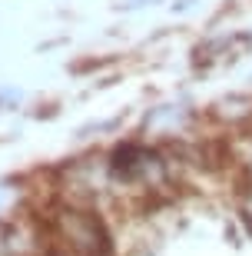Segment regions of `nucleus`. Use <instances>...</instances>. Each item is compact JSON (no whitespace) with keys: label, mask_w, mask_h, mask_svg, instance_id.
I'll list each match as a JSON object with an SVG mask.
<instances>
[{"label":"nucleus","mask_w":252,"mask_h":256,"mask_svg":"<svg viewBox=\"0 0 252 256\" xmlns=\"http://www.w3.org/2000/svg\"><path fill=\"white\" fill-rule=\"evenodd\" d=\"M40 220L47 233V256H113V233L103 210L56 200Z\"/></svg>","instance_id":"obj_1"},{"label":"nucleus","mask_w":252,"mask_h":256,"mask_svg":"<svg viewBox=\"0 0 252 256\" xmlns=\"http://www.w3.org/2000/svg\"><path fill=\"white\" fill-rule=\"evenodd\" d=\"M199 124L196 110L183 100H169V104L153 106L150 114L143 116V130L146 140L153 136V143H183L193 133V126Z\"/></svg>","instance_id":"obj_2"},{"label":"nucleus","mask_w":252,"mask_h":256,"mask_svg":"<svg viewBox=\"0 0 252 256\" xmlns=\"http://www.w3.org/2000/svg\"><path fill=\"white\" fill-rule=\"evenodd\" d=\"M0 256H47L43 220L30 213L0 220Z\"/></svg>","instance_id":"obj_3"},{"label":"nucleus","mask_w":252,"mask_h":256,"mask_svg":"<svg viewBox=\"0 0 252 256\" xmlns=\"http://www.w3.org/2000/svg\"><path fill=\"white\" fill-rule=\"evenodd\" d=\"M223 170L233 176V186L252 183V126L223 133Z\"/></svg>","instance_id":"obj_4"},{"label":"nucleus","mask_w":252,"mask_h":256,"mask_svg":"<svg viewBox=\"0 0 252 256\" xmlns=\"http://www.w3.org/2000/svg\"><path fill=\"white\" fill-rule=\"evenodd\" d=\"M209 120L223 133H236V130H249L252 126V94L239 90V94H229L223 100H216L209 106Z\"/></svg>","instance_id":"obj_5"},{"label":"nucleus","mask_w":252,"mask_h":256,"mask_svg":"<svg viewBox=\"0 0 252 256\" xmlns=\"http://www.w3.org/2000/svg\"><path fill=\"white\" fill-rule=\"evenodd\" d=\"M236 190V210H239V223H243L246 236L252 240V183L246 186H233Z\"/></svg>","instance_id":"obj_6"},{"label":"nucleus","mask_w":252,"mask_h":256,"mask_svg":"<svg viewBox=\"0 0 252 256\" xmlns=\"http://www.w3.org/2000/svg\"><path fill=\"white\" fill-rule=\"evenodd\" d=\"M249 84H252V74H249Z\"/></svg>","instance_id":"obj_7"}]
</instances>
